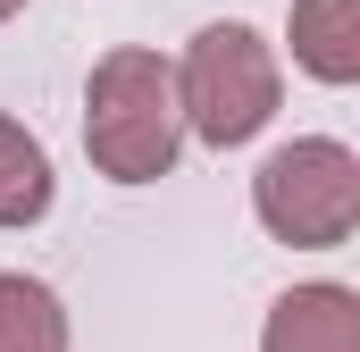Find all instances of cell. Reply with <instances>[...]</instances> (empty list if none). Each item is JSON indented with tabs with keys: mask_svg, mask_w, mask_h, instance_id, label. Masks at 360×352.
<instances>
[{
	"mask_svg": "<svg viewBox=\"0 0 360 352\" xmlns=\"http://www.w3.org/2000/svg\"><path fill=\"white\" fill-rule=\"evenodd\" d=\"M51 201H59V176H51L42 134H25L0 109V227H34V218H51Z\"/></svg>",
	"mask_w": 360,
	"mask_h": 352,
	"instance_id": "6",
	"label": "cell"
},
{
	"mask_svg": "<svg viewBox=\"0 0 360 352\" xmlns=\"http://www.w3.org/2000/svg\"><path fill=\"white\" fill-rule=\"evenodd\" d=\"M260 352H360V294L352 285H293L269 302Z\"/></svg>",
	"mask_w": 360,
	"mask_h": 352,
	"instance_id": "4",
	"label": "cell"
},
{
	"mask_svg": "<svg viewBox=\"0 0 360 352\" xmlns=\"http://www.w3.org/2000/svg\"><path fill=\"white\" fill-rule=\"evenodd\" d=\"M0 352H68V302L25 268L0 277Z\"/></svg>",
	"mask_w": 360,
	"mask_h": 352,
	"instance_id": "7",
	"label": "cell"
},
{
	"mask_svg": "<svg viewBox=\"0 0 360 352\" xmlns=\"http://www.w3.org/2000/svg\"><path fill=\"white\" fill-rule=\"evenodd\" d=\"M84 151L109 184H160L184 151V109H176V68L143 42L101 51L84 76Z\"/></svg>",
	"mask_w": 360,
	"mask_h": 352,
	"instance_id": "1",
	"label": "cell"
},
{
	"mask_svg": "<svg viewBox=\"0 0 360 352\" xmlns=\"http://www.w3.org/2000/svg\"><path fill=\"white\" fill-rule=\"evenodd\" d=\"M252 210L276 244L293 252H335L360 227V151L335 134H293L252 176Z\"/></svg>",
	"mask_w": 360,
	"mask_h": 352,
	"instance_id": "3",
	"label": "cell"
},
{
	"mask_svg": "<svg viewBox=\"0 0 360 352\" xmlns=\"http://www.w3.org/2000/svg\"><path fill=\"white\" fill-rule=\"evenodd\" d=\"M293 68L319 84H360V0H293L285 17Z\"/></svg>",
	"mask_w": 360,
	"mask_h": 352,
	"instance_id": "5",
	"label": "cell"
},
{
	"mask_svg": "<svg viewBox=\"0 0 360 352\" xmlns=\"http://www.w3.org/2000/svg\"><path fill=\"white\" fill-rule=\"evenodd\" d=\"M276 101H285V68H276V51L243 17H218V25L193 34V51L176 68L184 134H201L210 151H235V143H252L276 118Z\"/></svg>",
	"mask_w": 360,
	"mask_h": 352,
	"instance_id": "2",
	"label": "cell"
},
{
	"mask_svg": "<svg viewBox=\"0 0 360 352\" xmlns=\"http://www.w3.org/2000/svg\"><path fill=\"white\" fill-rule=\"evenodd\" d=\"M8 17H25V0H0V25H8Z\"/></svg>",
	"mask_w": 360,
	"mask_h": 352,
	"instance_id": "8",
	"label": "cell"
}]
</instances>
